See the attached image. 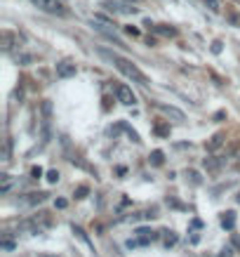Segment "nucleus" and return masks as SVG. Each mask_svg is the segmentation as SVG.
Listing matches in <instances>:
<instances>
[{"label":"nucleus","mask_w":240,"mask_h":257,"mask_svg":"<svg viewBox=\"0 0 240 257\" xmlns=\"http://www.w3.org/2000/svg\"><path fill=\"white\" fill-rule=\"evenodd\" d=\"M50 123H52V104L50 102H43V144L50 142Z\"/></svg>","instance_id":"nucleus-4"},{"label":"nucleus","mask_w":240,"mask_h":257,"mask_svg":"<svg viewBox=\"0 0 240 257\" xmlns=\"http://www.w3.org/2000/svg\"><path fill=\"white\" fill-rule=\"evenodd\" d=\"M101 7L106 9V12H111V14H134V12H137V7H132V2H130V5H123V2H111V0H106Z\"/></svg>","instance_id":"nucleus-5"},{"label":"nucleus","mask_w":240,"mask_h":257,"mask_svg":"<svg viewBox=\"0 0 240 257\" xmlns=\"http://www.w3.org/2000/svg\"><path fill=\"white\" fill-rule=\"evenodd\" d=\"M156 239H158V234H156V231L146 229V227L137 229V241H139V246H149V243H153Z\"/></svg>","instance_id":"nucleus-8"},{"label":"nucleus","mask_w":240,"mask_h":257,"mask_svg":"<svg viewBox=\"0 0 240 257\" xmlns=\"http://www.w3.org/2000/svg\"><path fill=\"white\" fill-rule=\"evenodd\" d=\"M156 107H158L165 116H172L174 121H184V114H181L179 109H174V107H165V104H156Z\"/></svg>","instance_id":"nucleus-10"},{"label":"nucleus","mask_w":240,"mask_h":257,"mask_svg":"<svg viewBox=\"0 0 240 257\" xmlns=\"http://www.w3.org/2000/svg\"><path fill=\"white\" fill-rule=\"evenodd\" d=\"M120 128H123V130H125V132H127V134H130V139H132V142H137V144H139V142H142V139H139V134H137V132H134V130H132V128H130V125H127V123H125V121H123V123H120Z\"/></svg>","instance_id":"nucleus-15"},{"label":"nucleus","mask_w":240,"mask_h":257,"mask_svg":"<svg viewBox=\"0 0 240 257\" xmlns=\"http://www.w3.org/2000/svg\"><path fill=\"white\" fill-rule=\"evenodd\" d=\"M87 191H89L87 186H80L78 191H76V198H85V194H87Z\"/></svg>","instance_id":"nucleus-25"},{"label":"nucleus","mask_w":240,"mask_h":257,"mask_svg":"<svg viewBox=\"0 0 240 257\" xmlns=\"http://www.w3.org/2000/svg\"><path fill=\"white\" fill-rule=\"evenodd\" d=\"M38 9H43L47 14H57V17H64L66 14V7H64L59 0H31Z\"/></svg>","instance_id":"nucleus-3"},{"label":"nucleus","mask_w":240,"mask_h":257,"mask_svg":"<svg viewBox=\"0 0 240 257\" xmlns=\"http://www.w3.org/2000/svg\"><path fill=\"white\" fill-rule=\"evenodd\" d=\"M127 2H139V0H127Z\"/></svg>","instance_id":"nucleus-32"},{"label":"nucleus","mask_w":240,"mask_h":257,"mask_svg":"<svg viewBox=\"0 0 240 257\" xmlns=\"http://www.w3.org/2000/svg\"><path fill=\"white\" fill-rule=\"evenodd\" d=\"M14 184H17V179L12 175H0V194H9Z\"/></svg>","instance_id":"nucleus-9"},{"label":"nucleus","mask_w":240,"mask_h":257,"mask_svg":"<svg viewBox=\"0 0 240 257\" xmlns=\"http://www.w3.org/2000/svg\"><path fill=\"white\" fill-rule=\"evenodd\" d=\"M40 177H43V168H40V165L31 168V179H40Z\"/></svg>","instance_id":"nucleus-21"},{"label":"nucleus","mask_w":240,"mask_h":257,"mask_svg":"<svg viewBox=\"0 0 240 257\" xmlns=\"http://www.w3.org/2000/svg\"><path fill=\"white\" fill-rule=\"evenodd\" d=\"M101 52V57H106V59H111V62L116 64V69L120 73H123L125 78H130L132 83H139V85H149V78H146V73H142L137 66H134L130 59H125V57H120V54H116V52H106V50H99Z\"/></svg>","instance_id":"nucleus-1"},{"label":"nucleus","mask_w":240,"mask_h":257,"mask_svg":"<svg viewBox=\"0 0 240 257\" xmlns=\"http://www.w3.org/2000/svg\"><path fill=\"white\" fill-rule=\"evenodd\" d=\"M222 227L224 229H229V231L236 227V213H233V210H229V213L222 215Z\"/></svg>","instance_id":"nucleus-11"},{"label":"nucleus","mask_w":240,"mask_h":257,"mask_svg":"<svg viewBox=\"0 0 240 257\" xmlns=\"http://www.w3.org/2000/svg\"><path fill=\"white\" fill-rule=\"evenodd\" d=\"M116 97L120 104H125V107H134L137 104V97H134L132 88H127V85H118L116 88Z\"/></svg>","instance_id":"nucleus-6"},{"label":"nucleus","mask_w":240,"mask_h":257,"mask_svg":"<svg viewBox=\"0 0 240 257\" xmlns=\"http://www.w3.org/2000/svg\"><path fill=\"white\" fill-rule=\"evenodd\" d=\"M222 142H224V137H222V134H214L212 139L207 142V151H214V149H219V146H222Z\"/></svg>","instance_id":"nucleus-13"},{"label":"nucleus","mask_w":240,"mask_h":257,"mask_svg":"<svg viewBox=\"0 0 240 257\" xmlns=\"http://www.w3.org/2000/svg\"><path fill=\"white\" fill-rule=\"evenodd\" d=\"M158 33H162V36H177V31L174 28H169V26H165V24H160V26H153Z\"/></svg>","instance_id":"nucleus-18"},{"label":"nucleus","mask_w":240,"mask_h":257,"mask_svg":"<svg viewBox=\"0 0 240 257\" xmlns=\"http://www.w3.org/2000/svg\"><path fill=\"white\" fill-rule=\"evenodd\" d=\"M31 198H26L28 205H36V203H43L45 198H47V194H28Z\"/></svg>","instance_id":"nucleus-17"},{"label":"nucleus","mask_w":240,"mask_h":257,"mask_svg":"<svg viewBox=\"0 0 240 257\" xmlns=\"http://www.w3.org/2000/svg\"><path fill=\"white\" fill-rule=\"evenodd\" d=\"M43 257H57V255H43Z\"/></svg>","instance_id":"nucleus-33"},{"label":"nucleus","mask_w":240,"mask_h":257,"mask_svg":"<svg viewBox=\"0 0 240 257\" xmlns=\"http://www.w3.org/2000/svg\"><path fill=\"white\" fill-rule=\"evenodd\" d=\"M76 73H78L76 64H71V62H59L57 64V76H59V78H71V76H76Z\"/></svg>","instance_id":"nucleus-7"},{"label":"nucleus","mask_w":240,"mask_h":257,"mask_svg":"<svg viewBox=\"0 0 240 257\" xmlns=\"http://www.w3.org/2000/svg\"><path fill=\"white\" fill-rule=\"evenodd\" d=\"M9 149H12V142L5 139V151H2V160H9Z\"/></svg>","instance_id":"nucleus-23"},{"label":"nucleus","mask_w":240,"mask_h":257,"mask_svg":"<svg viewBox=\"0 0 240 257\" xmlns=\"http://www.w3.org/2000/svg\"><path fill=\"white\" fill-rule=\"evenodd\" d=\"M54 205H57V208H59V210H64V208H66V201H64V198H57V201H54Z\"/></svg>","instance_id":"nucleus-27"},{"label":"nucleus","mask_w":240,"mask_h":257,"mask_svg":"<svg viewBox=\"0 0 240 257\" xmlns=\"http://www.w3.org/2000/svg\"><path fill=\"white\" fill-rule=\"evenodd\" d=\"M207 7L212 9V12H222V5H219V0H203Z\"/></svg>","instance_id":"nucleus-19"},{"label":"nucleus","mask_w":240,"mask_h":257,"mask_svg":"<svg viewBox=\"0 0 240 257\" xmlns=\"http://www.w3.org/2000/svg\"><path fill=\"white\" fill-rule=\"evenodd\" d=\"M219 257H233V250H231V248H224V250H222V255H219Z\"/></svg>","instance_id":"nucleus-30"},{"label":"nucleus","mask_w":240,"mask_h":257,"mask_svg":"<svg viewBox=\"0 0 240 257\" xmlns=\"http://www.w3.org/2000/svg\"><path fill=\"white\" fill-rule=\"evenodd\" d=\"M149 160H151V165H156V168H158V165H162V163H165V153H162L160 149H156L151 156H149Z\"/></svg>","instance_id":"nucleus-12"},{"label":"nucleus","mask_w":240,"mask_h":257,"mask_svg":"<svg viewBox=\"0 0 240 257\" xmlns=\"http://www.w3.org/2000/svg\"><path fill=\"white\" fill-rule=\"evenodd\" d=\"M205 168L212 170V172H217V170L222 168V160H214V158H205Z\"/></svg>","instance_id":"nucleus-16"},{"label":"nucleus","mask_w":240,"mask_h":257,"mask_svg":"<svg viewBox=\"0 0 240 257\" xmlns=\"http://www.w3.org/2000/svg\"><path fill=\"white\" fill-rule=\"evenodd\" d=\"M212 52H214V54L222 52V43H219V40H217V43H212Z\"/></svg>","instance_id":"nucleus-29"},{"label":"nucleus","mask_w":240,"mask_h":257,"mask_svg":"<svg viewBox=\"0 0 240 257\" xmlns=\"http://www.w3.org/2000/svg\"><path fill=\"white\" fill-rule=\"evenodd\" d=\"M156 134H169V125H156Z\"/></svg>","instance_id":"nucleus-24"},{"label":"nucleus","mask_w":240,"mask_h":257,"mask_svg":"<svg viewBox=\"0 0 240 257\" xmlns=\"http://www.w3.org/2000/svg\"><path fill=\"white\" fill-rule=\"evenodd\" d=\"M125 31H127L130 36H139V28H134V26H125Z\"/></svg>","instance_id":"nucleus-28"},{"label":"nucleus","mask_w":240,"mask_h":257,"mask_svg":"<svg viewBox=\"0 0 240 257\" xmlns=\"http://www.w3.org/2000/svg\"><path fill=\"white\" fill-rule=\"evenodd\" d=\"M50 227H52V220H50L45 213L36 215V217H28V220H24L19 224V229L28 231V234H43V231L50 229Z\"/></svg>","instance_id":"nucleus-2"},{"label":"nucleus","mask_w":240,"mask_h":257,"mask_svg":"<svg viewBox=\"0 0 240 257\" xmlns=\"http://www.w3.org/2000/svg\"><path fill=\"white\" fill-rule=\"evenodd\" d=\"M188 177H191V182H193V184H200V177H198V172H193V170H191V172H188Z\"/></svg>","instance_id":"nucleus-26"},{"label":"nucleus","mask_w":240,"mask_h":257,"mask_svg":"<svg viewBox=\"0 0 240 257\" xmlns=\"http://www.w3.org/2000/svg\"><path fill=\"white\" fill-rule=\"evenodd\" d=\"M236 201H238V203H240V194H238V196H236Z\"/></svg>","instance_id":"nucleus-31"},{"label":"nucleus","mask_w":240,"mask_h":257,"mask_svg":"<svg viewBox=\"0 0 240 257\" xmlns=\"http://www.w3.org/2000/svg\"><path fill=\"white\" fill-rule=\"evenodd\" d=\"M47 182H50V184H57V182H59V172H57V170H50V172H47Z\"/></svg>","instance_id":"nucleus-20"},{"label":"nucleus","mask_w":240,"mask_h":257,"mask_svg":"<svg viewBox=\"0 0 240 257\" xmlns=\"http://www.w3.org/2000/svg\"><path fill=\"white\" fill-rule=\"evenodd\" d=\"M162 234H165V239H162L165 248H169V246H174V243H177V234H174V231H162Z\"/></svg>","instance_id":"nucleus-14"},{"label":"nucleus","mask_w":240,"mask_h":257,"mask_svg":"<svg viewBox=\"0 0 240 257\" xmlns=\"http://www.w3.org/2000/svg\"><path fill=\"white\" fill-rule=\"evenodd\" d=\"M0 248H2V250H14V241L2 239V243H0Z\"/></svg>","instance_id":"nucleus-22"}]
</instances>
